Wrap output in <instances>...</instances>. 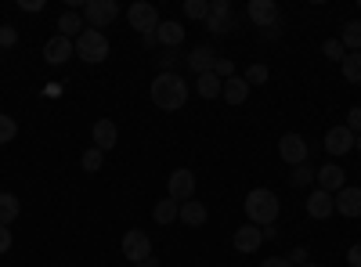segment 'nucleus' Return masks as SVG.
I'll use <instances>...</instances> for the list:
<instances>
[{
	"instance_id": "obj_1",
	"label": "nucleus",
	"mask_w": 361,
	"mask_h": 267,
	"mask_svg": "<svg viewBox=\"0 0 361 267\" xmlns=\"http://www.w3.org/2000/svg\"><path fill=\"white\" fill-rule=\"evenodd\" d=\"M148 94H152V105H156V108L177 112V108H185L192 87L185 83V76H180V73H159V76L152 80V91H148Z\"/></svg>"
},
{
	"instance_id": "obj_2",
	"label": "nucleus",
	"mask_w": 361,
	"mask_h": 267,
	"mask_svg": "<svg viewBox=\"0 0 361 267\" xmlns=\"http://www.w3.org/2000/svg\"><path fill=\"white\" fill-rule=\"evenodd\" d=\"M243 206H246L250 224H257V228H271L279 221V213H282V202H279V195L271 188H253Z\"/></svg>"
},
{
	"instance_id": "obj_3",
	"label": "nucleus",
	"mask_w": 361,
	"mask_h": 267,
	"mask_svg": "<svg viewBox=\"0 0 361 267\" xmlns=\"http://www.w3.org/2000/svg\"><path fill=\"white\" fill-rule=\"evenodd\" d=\"M73 44H76V58H83L87 66H102L109 58V37L98 33V29H83Z\"/></svg>"
},
{
	"instance_id": "obj_4",
	"label": "nucleus",
	"mask_w": 361,
	"mask_h": 267,
	"mask_svg": "<svg viewBox=\"0 0 361 267\" xmlns=\"http://www.w3.org/2000/svg\"><path fill=\"white\" fill-rule=\"evenodd\" d=\"M119 18V4L116 0H83V22H87V29H102L105 25H112Z\"/></svg>"
},
{
	"instance_id": "obj_5",
	"label": "nucleus",
	"mask_w": 361,
	"mask_h": 267,
	"mask_svg": "<svg viewBox=\"0 0 361 267\" xmlns=\"http://www.w3.org/2000/svg\"><path fill=\"white\" fill-rule=\"evenodd\" d=\"M238 25V15H235V8L228 4V0H209V15H206V29L214 37H224V33H231V29Z\"/></svg>"
},
{
	"instance_id": "obj_6",
	"label": "nucleus",
	"mask_w": 361,
	"mask_h": 267,
	"mask_svg": "<svg viewBox=\"0 0 361 267\" xmlns=\"http://www.w3.org/2000/svg\"><path fill=\"white\" fill-rule=\"evenodd\" d=\"M127 22H130V29H137L141 37H148V33H156L159 29V11H156V4H148V0H137V4H130L127 8Z\"/></svg>"
},
{
	"instance_id": "obj_7",
	"label": "nucleus",
	"mask_w": 361,
	"mask_h": 267,
	"mask_svg": "<svg viewBox=\"0 0 361 267\" xmlns=\"http://www.w3.org/2000/svg\"><path fill=\"white\" fill-rule=\"evenodd\" d=\"M123 260H130V263H152V239H148L141 228H130L123 235Z\"/></svg>"
},
{
	"instance_id": "obj_8",
	"label": "nucleus",
	"mask_w": 361,
	"mask_h": 267,
	"mask_svg": "<svg viewBox=\"0 0 361 267\" xmlns=\"http://www.w3.org/2000/svg\"><path fill=\"white\" fill-rule=\"evenodd\" d=\"M166 188H170V199H173L177 206H180V202H188V199L195 195V173L185 170V166L173 170V173H170V181H166Z\"/></svg>"
},
{
	"instance_id": "obj_9",
	"label": "nucleus",
	"mask_w": 361,
	"mask_h": 267,
	"mask_svg": "<svg viewBox=\"0 0 361 267\" xmlns=\"http://www.w3.org/2000/svg\"><path fill=\"white\" fill-rule=\"evenodd\" d=\"M279 156H282L289 166H304V163H307V141L300 137V134H282Z\"/></svg>"
},
{
	"instance_id": "obj_10",
	"label": "nucleus",
	"mask_w": 361,
	"mask_h": 267,
	"mask_svg": "<svg viewBox=\"0 0 361 267\" xmlns=\"http://www.w3.org/2000/svg\"><path fill=\"white\" fill-rule=\"evenodd\" d=\"M250 22L257 29H271V25H279V4L275 0H250V8H246Z\"/></svg>"
},
{
	"instance_id": "obj_11",
	"label": "nucleus",
	"mask_w": 361,
	"mask_h": 267,
	"mask_svg": "<svg viewBox=\"0 0 361 267\" xmlns=\"http://www.w3.org/2000/svg\"><path fill=\"white\" fill-rule=\"evenodd\" d=\"M314 181H318V188H322V192L336 195V192H343V188H347V173H343V166H336V163H325V166L314 173Z\"/></svg>"
},
{
	"instance_id": "obj_12",
	"label": "nucleus",
	"mask_w": 361,
	"mask_h": 267,
	"mask_svg": "<svg viewBox=\"0 0 361 267\" xmlns=\"http://www.w3.org/2000/svg\"><path fill=\"white\" fill-rule=\"evenodd\" d=\"M333 213H336V199L329 195V192H322V188H314L307 195V217L311 221H329Z\"/></svg>"
},
{
	"instance_id": "obj_13",
	"label": "nucleus",
	"mask_w": 361,
	"mask_h": 267,
	"mask_svg": "<svg viewBox=\"0 0 361 267\" xmlns=\"http://www.w3.org/2000/svg\"><path fill=\"white\" fill-rule=\"evenodd\" d=\"M73 54H76V44H73L69 37H51V40L44 44V58H47L51 66H66Z\"/></svg>"
},
{
	"instance_id": "obj_14",
	"label": "nucleus",
	"mask_w": 361,
	"mask_h": 267,
	"mask_svg": "<svg viewBox=\"0 0 361 267\" xmlns=\"http://www.w3.org/2000/svg\"><path fill=\"white\" fill-rule=\"evenodd\" d=\"M354 148V134L347 127H329L325 130V152L329 156H347Z\"/></svg>"
},
{
	"instance_id": "obj_15",
	"label": "nucleus",
	"mask_w": 361,
	"mask_h": 267,
	"mask_svg": "<svg viewBox=\"0 0 361 267\" xmlns=\"http://www.w3.org/2000/svg\"><path fill=\"white\" fill-rule=\"evenodd\" d=\"M264 246V228H257V224H243L235 231V249L238 253H257Z\"/></svg>"
},
{
	"instance_id": "obj_16",
	"label": "nucleus",
	"mask_w": 361,
	"mask_h": 267,
	"mask_svg": "<svg viewBox=\"0 0 361 267\" xmlns=\"http://www.w3.org/2000/svg\"><path fill=\"white\" fill-rule=\"evenodd\" d=\"M333 199H336V213H343V217H350V221L361 217V188H350V185H347V188L336 192Z\"/></svg>"
},
{
	"instance_id": "obj_17",
	"label": "nucleus",
	"mask_w": 361,
	"mask_h": 267,
	"mask_svg": "<svg viewBox=\"0 0 361 267\" xmlns=\"http://www.w3.org/2000/svg\"><path fill=\"white\" fill-rule=\"evenodd\" d=\"M214 66H217V51L214 47H195L192 54H188V69L195 73V76H202V73H214Z\"/></svg>"
},
{
	"instance_id": "obj_18",
	"label": "nucleus",
	"mask_w": 361,
	"mask_h": 267,
	"mask_svg": "<svg viewBox=\"0 0 361 267\" xmlns=\"http://www.w3.org/2000/svg\"><path fill=\"white\" fill-rule=\"evenodd\" d=\"M250 91H253V87H250L243 76H231V80H224V87H221V98H224L228 105H243V101L250 98Z\"/></svg>"
},
{
	"instance_id": "obj_19",
	"label": "nucleus",
	"mask_w": 361,
	"mask_h": 267,
	"mask_svg": "<svg viewBox=\"0 0 361 267\" xmlns=\"http://www.w3.org/2000/svg\"><path fill=\"white\" fill-rule=\"evenodd\" d=\"M90 137H94V148L109 152V148H116L119 130H116V123H112V120H98V123H94V130H90Z\"/></svg>"
},
{
	"instance_id": "obj_20",
	"label": "nucleus",
	"mask_w": 361,
	"mask_h": 267,
	"mask_svg": "<svg viewBox=\"0 0 361 267\" xmlns=\"http://www.w3.org/2000/svg\"><path fill=\"white\" fill-rule=\"evenodd\" d=\"M83 29H87V22H83V15H80V11H73V8H69V11L58 15V37H69V40H73V37H80V33H83Z\"/></svg>"
},
{
	"instance_id": "obj_21",
	"label": "nucleus",
	"mask_w": 361,
	"mask_h": 267,
	"mask_svg": "<svg viewBox=\"0 0 361 267\" xmlns=\"http://www.w3.org/2000/svg\"><path fill=\"white\" fill-rule=\"evenodd\" d=\"M156 40H159V47L177 51V47H180V40H185V29H180V22H159Z\"/></svg>"
},
{
	"instance_id": "obj_22",
	"label": "nucleus",
	"mask_w": 361,
	"mask_h": 267,
	"mask_svg": "<svg viewBox=\"0 0 361 267\" xmlns=\"http://www.w3.org/2000/svg\"><path fill=\"white\" fill-rule=\"evenodd\" d=\"M177 221H180V224H188V228H202V224H206V206H202V202H195V199L180 202Z\"/></svg>"
},
{
	"instance_id": "obj_23",
	"label": "nucleus",
	"mask_w": 361,
	"mask_h": 267,
	"mask_svg": "<svg viewBox=\"0 0 361 267\" xmlns=\"http://www.w3.org/2000/svg\"><path fill=\"white\" fill-rule=\"evenodd\" d=\"M18 213H22V202H18V195H11V192H0V228H11V224L18 221Z\"/></svg>"
},
{
	"instance_id": "obj_24",
	"label": "nucleus",
	"mask_w": 361,
	"mask_h": 267,
	"mask_svg": "<svg viewBox=\"0 0 361 267\" xmlns=\"http://www.w3.org/2000/svg\"><path fill=\"white\" fill-rule=\"evenodd\" d=\"M221 87H224V80H217L214 73H202L195 80V94L206 98V101H214V98H221Z\"/></svg>"
},
{
	"instance_id": "obj_25",
	"label": "nucleus",
	"mask_w": 361,
	"mask_h": 267,
	"mask_svg": "<svg viewBox=\"0 0 361 267\" xmlns=\"http://www.w3.org/2000/svg\"><path fill=\"white\" fill-rule=\"evenodd\" d=\"M340 69H343V80H347V83L361 87V51H347V58L340 62Z\"/></svg>"
},
{
	"instance_id": "obj_26",
	"label": "nucleus",
	"mask_w": 361,
	"mask_h": 267,
	"mask_svg": "<svg viewBox=\"0 0 361 267\" xmlns=\"http://www.w3.org/2000/svg\"><path fill=\"white\" fill-rule=\"evenodd\" d=\"M177 213H180V206L166 195V199H159L156 206H152V217H156V224H173L177 221Z\"/></svg>"
},
{
	"instance_id": "obj_27",
	"label": "nucleus",
	"mask_w": 361,
	"mask_h": 267,
	"mask_svg": "<svg viewBox=\"0 0 361 267\" xmlns=\"http://www.w3.org/2000/svg\"><path fill=\"white\" fill-rule=\"evenodd\" d=\"M343 51H361V22H347L343 33H340Z\"/></svg>"
},
{
	"instance_id": "obj_28",
	"label": "nucleus",
	"mask_w": 361,
	"mask_h": 267,
	"mask_svg": "<svg viewBox=\"0 0 361 267\" xmlns=\"http://www.w3.org/2000/svg\"><path fill=\"white\" fill-rule=\"evenodd\" d=\"M80 166H83L87 173H98V170L105 166V152H102V148H94V144H90L87 152H83V159H80Z\"/></svg>"
},
{
	"instance_id": "obj_29",
	"label": "nucleus",
	"mask_w": 361,
	"mask_h": 267,
	"mask_svg": "<svg viewBox=\"0 0 361 267\" xmlns=\"http://www.w3.org/2000/svg\"><path fill=\"white\" fill-rule=\"evenodd\" d=\"M314 173H318V170H311L307 163H304V166H293V173H289V185H293V188H307V185L314 181Z\"/></svg>"
},
{
	"instance_id": "obj_30",
	"label": "nucleus",
	"mask_w": 361,
	"mask_h": 267,
	"mask_svg": "<svg viewBox=\"0 0 361 267\" xmlns=\"http://www.w3.org/2000/svg\"><path fill=\"white\" fill-rule=\"evenodd\" d=\"M185 15H188L192 22H206V15H209V0H185Z\"/></svg>"
},
{
	"instance_id": "obj_31",
	"label": "nucleus",
	"mask_w": 361,
	"mask_h": 267,
	"mask_svg": "<svg viewBox=\"0 0 361 267\" xmlns=\"http://www.w3.org/2000/svg\"><path fill=\"white\" fill-rule=\"evenodd\" d=\"M15 137H18V123L11 120V116L0 112V144H11Z\"/></svg>"
},
{
	"instance_id": "obj_32",
	"label": "nucleus",
	"mask_w": 361,
	"mask_h": 267,
	"mask_svg": "<svg viewBox=\"0 0 361 267\" xmlns=\"http://www.w3.org/2000/svg\"><path fill=\"white\" fill-rule=\"evenodd\" d=\"M156 62H159V73H177V62H180V54H177V51H170V47H163Z\"/></svg>"
},
{
	"instance_id": "obj_33",
	"label": "nucleus",
	"mask_w": 361,
	"mask_h": 267,
	"mask_svg": "<svg viewBox=\"0 0 361 267\" xmlns=\"http://www.w3.org/2000/svg\"><path fill=\"white\" fill-rule=\"evenodd\" d=\"M243 80H246L250 87H260V83H267V66H260V62H257V66H250Z\"/></svg>"
},
{
	"instance_id": "obj_34",
	"label": "nucleus",
	"mask_w": 361,
	"mask_h": 267,
	"mask_svg": "<svg viewBox=\"0 0 361 267\" xmlns=\"http://www.w3.org/2000/svg\"><path fill=\"white\" fill-rule=\"evenodd\" d=\"M322 54L333 58V62H343V58H347V51H343L340 40H325V44H322Z\"/></svg>"
},
{
	"instance_id": "obj_35",
	"label": "nucleus",
	"mask_w": 361,
	"mask_h": 267,
	"mask_svg": "<svg viewBox=\"0 0 361 267\" xmlns=\"http://www.w3.org/2000/svg\"><path fill=\"white\" fill-rule=\"evenodd\" d=\"M343 127H347V130H350L354 137L361 134V105H354V108L347 112V123H343Z\"/></svg>"
},
{
	"instance_id": "obj_36",
	"label": "nucleus",
	"mask_w": 361,
	"mask_h": 267,
	"mask_svg": "<svg viewBox=\"0 0 361 267\" xmlns=\"http://www.w3.org/2000/svg\"><path fill=\"white\" fill-rule=\"evenodd\" d=\"M18 44V29L15 25H0V47H15Z\"/></svg>"
},
{
	"instance_id": "obj_37",
	"label": "nucleus",
	"mask_w": 361,
	"mask_h": 267,
	"mask_svg": "<svg viewBox=\"0 0 361 267\" xmlns=\"http://www.w3.org/2000/svg\"><path fill=\"white\" fill-rule=\"evenodd\" d=\"M214 76H217V80H231V76H235V66L228 62V58H217V66H214Z\"/></svg>"
},
{
	"instance_id": "obj_38",
	"label": "nucleus",
	"mask_w": 361,
	"mask_h": 267,
	"mask_svg": "<svg viewBox=\"0 0 361 267\" xmlns=\"http://www.w3.org/2000/svg\"><path fill=\"white\" fill-rule=\"evenodd\" d=\"M15 246V235H11V228H0V253H8Z\"/></svg>"
},
{
	"instance_id": "obj_39",
	"label": "nucleus",
	"mask_w": 361,
	"mask_h": 267,
	"mask_svg": "<svg viewBox=\"0 0 361 267\" xmlns=\"http://www.w3.org/2000/svg\"><path fill=\"white\" fill-rule=\"evenodd\" d=\"M289 263H293V267H296V263L304 267V263H307V246H296V249L289 253Z\"/></svg>"
},
{
	"instance_id": "obj_40",
	"label": "nucleus",
	"mask_w": 361,
	"mask_h": 267,
	"mask_svg": "<svg viewBox=\"0 0 361 267\" xmlns=\"http://www.w3.org/2000/svg\"><path fill=\"white\" fill-rule=\"evenodd\" d=\"M260 267H293V263H289V256H267V260H260Z\"/></svg>"
},
{
	"instance_id": "obj_41",
	"label": "nucleus",
	"mask_w": 361,
	"mask_h": 267,
	"mask_svg": "<svg viewBox=\"0 0 361 267\" xmlns=\"http://www.w3.org/2000/svg\"><path fill=\"white\" fill-rule=\"evenodd\" d=\"M347 263H350V267H361V242L347 249Z\"/></svg>"
},
{
	"instance_id": "obj_42",
	"label": "nucleus",
	"mask_w": 361,
	"mask_h": 267,
	"mask_svg": "<svg viewBox=\"0 0 361 267\" xmlns=\"http://www.w3.org/2000/svg\"><path fill=\"white\" fill-rule=\"evenodd\" d=\"M22 11H44V0H22Z\"/></svg>"
},
{
	"instance_id": "obj_43",
	"label": "nucleus",
	"mask_w": 361,
	"mask_h": 267,
	"mask_svg": "<svg viewBox=\"0 0 361 267\" xmlns=\"http://www.w3.org/2000/svg\"><path fill=\"white\" fill-rule=\"evenodd\" d=\"M141 44H145L148 51H152V47H159V40H156V33H148V37H141Z\"/></svg>"
},
{
	"instance_id": "obj_44",
	"label": "nucleus",
	"mask_w": 361,
	"mask_h": 267,
	"mask_svg": "<svg viewBox=\"0 0 361 267\" xmlns=\"http://www.w3.org/2000/svg\"><path fill=\"white\" fill-rule=\"evenodd\" d=\"M130 267H156V260L152 263H130Z\"/></svg>"
},
{
	"instance_id": "obj_45",
	"label": "nucleus",
	"mask_w": 361,
	"mask_h": 267,
	"mask_svg": "<svg viewBox=\"0 0 361 267\" xmlns=\"http://www.w3.org/2000/svg\"><path fill=\"white\" fill-rule=\"evenodd\" d=\"M354 144H357V152H361V134H357V137H354Z\"/></svg>"
},
{
	"instance_id": "obj_46",
	"label": "nucleus",
	"mask_w": 361,
	"mask_h": 267,
	"mask_svg": "<svg viewBox=\"0 0 361 267\" xmlns=\"http://www.w3.org/2000/svg\"><path fill=\"white\" fill-rule=\"evenodd\" d=\"M304 267H318V263H304Z\"/></svg>"
},
{
	"instance_id": "obj_47",
	"label": "nucleus",
	"mask_w": 361,
	"mask_h": 267,
	"mask_svg": "<svg viewBox=\"0 0 361 267\" xmlns=\"http://www.w3.org/2000/svg\"><path fill=\"white\" fill-rule=\"evenodd\" d=\"M357 8H361V0H357Z\"/></svg>"
}]
</instances>
